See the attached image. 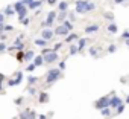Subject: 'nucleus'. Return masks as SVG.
<instances>
[{
	"mask_svg": "<svg viewBox=\"0 0 129 119\" xmlns=\"http://www.w3.org/2000/svg\"><path fill=\"white\" fill-rule=\"evenodd\" d=\"M5 50H6V44L0 41V52H5Z\"/></svg>",
	"mask_w": 129,
	"mask_h": 119,
	"instance_id": "34",
	"label": "nucleus"
},
{
	"mask_svg": "<svg viewBox=\"0 0 129 119\" xmlns=\"http://www.w3.org/2000/svg\"><path fill=\"white\" fill-rule=\"evenodd\" d=\"M115 50H117V46H115V44H111V46L108 47V52H111V53L115 52Z\"/></svg>",
	"mask_w": 129,
	"mask_h": 119,
	"instance_id": "32",
	"label": "nucleus"
},
{
	"mask_svg": "<svg viewBox=\"0 0 129 119\" xmlns=\"http://www.w3.org/2000/svg\"><path fill=\"white\" fill-rule=\"evenodd\" d=\"M66 15H67V14H66V11H61V14H59V17H58V20H59V22H64V20H66Z\"/></svg>",
	"mask_w": 129,
	"mask_h": 119,
	"instance_id": "29",
	"label": "nucleus"
},
{
	"mask_svg": "<svg viewBox=\"0 0 129 119\" xmlns=\"http://www.w3.org/2000/svg\"><path fill=\"white\" fill-rule=\"evenodd\" d=\"M121 38H123V40H126V38H129V31H126V32H123V34H121Z\"/></svg>",
	"mask_w": 129,
	"mask_h": 119,
	"instance_id": "39",
	"label": "nucleus"
},
{
	"mask_svg": "<svg viewBox=\"0 0 129 119\" xmlns=\"http://www.w3.org/2000/svg\"><path fill=\"white\" fill-rule=\"evenodd\" d=\"M23 58H24V53L23 52H18L17 53V59H18V61H23Z\"/></svg>",
	"mask_w": 129,
	"mask_h": 119,
	"instance_id": "33",
	"label": "nucleus"
},
{
	"mask_svg": "<svg viewBox=\"0 0 129 119\" xmlns=\"http://www.w3.org/2000/svg\"><path fill=\"white\" fill-rule=\"evenodd\" d=\"M102 114H103V116H111V110H109V107L102 108Z\"/></svg>",
	"mask_w": 129,
	"mask_h": 119,
	"instance_id": "27",
	"label": "nucleus"
},
{
	"mask_svg": "<svg viewBox=\"0 0 129 119\" xmlns=\"http://www.w3.org/2000/svg\"><path fill=\"white\" fill-rule=\"evenodd\" d=\"M20 22H21V23H23L24 26H27V25H29V18H27V17H24V18H21Z\"/></svg>",
	"mask_w": 129,
	"mask_h": 119,
	"instance_id": "35",
	"label": "nucleus"
},
{
	"mask_svg": "<svg viewBox=\"0 0 129 119\" xmlns=\"http://www.w3.org/2000/svg\"><path fill=\"white\" fill-rule=\"evenodd\" d=\"M12 29H14V28H12V26H9V25H8V26H6V25H5V31H12Z\"/></svg>",
	"mask_w": 129,
	"mask_h": 119,
	"instance_id": "47",
	"label": "nucleus"
},
{
	"mask_svg": "<svg viewBox=\"0 0 129 119\" xmlns=\"http://www.w3.org/2000/svg\"><path fill=\"white\" fill-rule=\"evenodd\" d=\"M34 56H35V53H34L32 50H29V52H26V53H24L23 61H32V59H34Z\"/></svg>",
	"mask_w": 129,
	"mask_h": 119,
	"instance_id": "15",
	"label": "nucleus"
},
{
	"mask_svg": "<svg viewBox=\"0 0 129 119\" xmlns=\"http://www.w3.org/2000/svg\"><path fill=\"white\" fill-rule=\"evenodd\" d=\"M61 78V69H50L47 72V76H46V83L47 84H53L55 81H58Z\"/></svg>",
	"mask_w": 129,
	"mask_h": 119,
	"instance_id": "2",
	"label": "nucleus"
},
{
	"mask_svg": "<svg viewBox=\"0 0 129 119\" xmlns=\"http://www.w3.org/2000/svg\"><path fill=\"white\" fill-rule=\"evenodd\" d=\"M120 104H121V99H120L118 96H114V95H112V96L109 98V107H112V108H117Z\"/></svg>",
	"mask_w": 129,
	"mask_h": 119,
	"instance_id": "7",
	"label": "nucleus"
},
{
	"mask_svg": "<svg viewBox=\"0 0 129 119\" xmlns=\"http://www.w3.org/2000/svg\"><path fill=\"white\" fill-rule=\"evenodd\" d=\"M12 8H14V11H15V12H18L21 8H24V5H23L21 2H17V3H14V5H12Z\"/></svg>",
	"mask_w": 129,
	"mask_h": 119,
	"instance_id": "21",
	"label": "nucleus"
},
{
	"mask_svg": "<svg viewBox=\"0 0 129 119\" xmlns=\"http://www.w3.org/2000/svg\"><path fill=\"white\" fill-rule=\"evenodd\" d=\"M123 110H124V105H123V104H120V105L117 107V113H121Z\"/></svg>",
	"mask_w": 129,
	"mask_h": 119,
	"instance_id": "38",
	"label": "nucleus"
},
{
	"mask_svg": "<svg viewBox=\"0 0 129 119\" xmlns=\"http://www.w3.org/2000/svg\"><path fill=\"white\" fill-rule=\"evenodd\" d=\"M126 102H127V104H129V96H127V98H126Z\"/></svg>",
	"mask_w": 129,
	"mask_h": 119,
	"instance_id": "51",
	"label": "nucleus"
},
{
	"mask_svg": "<svg viewBox=\"0 0 129 119\" xmlns=\"http://www.w3.org/2000/svg\"><path fill=\"white\" fill-rule=\"evenodd\" d=\"M21 78H23V73L18 72V73H17V78H15V80H11V81L8 83V86H17V84H20V83H21Z\"/></svg>",
	"mask_w": 129,
	"mask_h": 119,
	"instance_id": "10",
	"label": "nucleus"
},
{
	"mask_svg": "<svg viewBox=\"0 0 129 119\" xmlns=\"http://www.w3.org/2000/svg\"><path fill=\"white\" fill-rule=\"evenodd\" d=\"M78 38H79L78 34H67V35H66V41H67V43H72V41H75V40H78Z\"/></svg>",
	"mask_w": 129,
	"mask_h": 119,
	"instance_id": "13",
	"label": "nucleus"
},
{
	"mask_svg": "<svg viewBox=\"0 0 129 119\" xmlns=\"http://www.w3.org/2000/svg\"><path fill=\"white\" fill-rule=\"evenodd\" d=\"M41 0H32V2L27 5V9H37V8H40L41 6Z\"/></svg>",
	"mask_w": 129,
	"mask_h": 119,
	"instance_id": "11",
	"label": "nucleus"
},
{
	"mask_svg": "<svg viewBox=\"0 0 129 119\" xmlns=\"http://www.w3.org/2000/svg\"><path fill=\"white\" fill-rule=\"evenodd\" d=\"M20 2H21V3H23V5H29V3H30V2H32V0H20Z\"/></svg>",
	"mask_w": 129,
	"mask_h": 119,
	"instance_id": "43",
	"label": "nucleus"
},
{
	"mask_svg": "<svg viewBox=\"0 0 129 119\" xmlns=\"http://www.w3.org/2000/svg\"><path fill=\"white\" fill-rule=\"evenodd\" d=\"M52 49H49V47H43V52H41V55H46V53H49Z\"/></svg>",
	"mask_w": 129,
	"mask_h": 119,
	"instance_id": "37",
	"label": "nucleus"
},
{
	"mask_svg": "<svg viewBox=\"0 0 129 119\" xmlns=\"http://www.w3.org/2000/svg\"><path fill=\"white\" fill-rule=\"evenodd\" d=\"M99 29H100L99 25H90L85 28V34H94V32H99Z\"/></svg>",
	"mask_w": 129,
	"mask_h": 119,
	"instance_id": "9",
	"label": "nucleus"
},
{
	"mask_svg": "<svg viewBox=\"0 0 129 119\" xmlns=\"http://www.w3.org/2000/svg\"><path fill=\"white\" fill-rule=\"evenodd\" d=\"M38 99H40V102H47V101H49V95H47L46 92H41Z\"/></svg>",
	"mask_w": 129,
	"mask_h": 119,
	"instance_id": "20",
	"label": "nucleus"
},
{
	"mask_svg": "<svg viewBox=\"0 0 129 119\" xmlns=\"http://www.w3.org/2000/svg\"><path fill=\"white\" fill-rule=\"evenodd\" d=\"M35 44L40 46V47H46V46H47V40H44V38H37V40H35Z\"/></svg>",
	"mask_w": 129,
	"mask_h": 119,
	"instance_id": "16",
	"label": "nucleus"
},
{
	"mask_svg": "<svg viewBox=\"0 0 129 119\" xmlns=\"http://www.w3.org/2000/svg\"><path fill=\"white\" fill-rule=\"evenodd\" d=\"M55 18H56V12H55V11H50V12L47 14V20L43 22V26H52L53 22H55Z\"/></svg>",
	"mask_w": 129,
	"mask_h": 119,
	"instance_id": "5",
	"label": "nucleus"
},
{
	"mask_svg": "<svg viewBox=\"0 0 129 119\" xmlns=\"http://www.w3.org/2000/svg\"><path fill=\"white\" fill-rule=\"evenodd\" d=\"M105 17H106V18H109V20L112 22V14H108V12H106V14H105Z\"/></svg>",
	"mask_w": 129,
	"mask_h": 119,
	"instance_id": "46",
	"label": "nucleus"
},
{
	"mask_svg": "<svg viewBox=\"0 0 129 119\" xmlns=\"http://www.w3.org/2000/svg\"><path fill=\"white\" fill-rule=\"evenodd\" d=\"M26 14H27V8L24 6V8H21V9L18 11V20H21V18H24V17H26Z\"/></svg>",
	"mask_w": 129,
	"mask_h": 119,
	"instance_id": "17",
	"label": "nucleus"
},
{
	"mask_svg": "<svg viewBox=\"0 0 129 119\" xmlns=\"http://www.w3.org/2000/svg\"><path fill=\"white\" fill-rule=\"evenodd\" d=\"M58 8H59V11H67V8H69V3H67V2H61Z\"/></svg>",
	"mask_w": 129,
	"mask_h": 119,
	"instance_id": "23",
	"label": "nucleus"
},
{
	"mask_svg": "<svg viewBox=\"0 0 129 119\" xmlns=\"http://www.w3.org/2000/svg\"><path fill=\"white\" fill-rule=\"evenodd\" d=\"M38 119H47V116H46V114H40Z\"/></svg>",
	"mask_w": 129,
	"mask_h": 119,
	"instance_id": "49",
	"label": "nucleus"
},
{
	"mask_svg": "<svg viewBox=\"0 0 129 119\" xmlns=\"http://www.w3.org/2000/svg\"><path fill=\"white\" fill-rule=\"evenodd\" d=\"M35 69H37V66H35V64H34V63H30V64H29V66H27V67H26V70H27V72H34V70H35Z\"/></svg>",
	"mask_w": 129,
	"mask_h": 119,
	"instance_id": "30",
	"label": "nucleus"
},
{
	"mask_svg": "<svg viewBox=\"0 0 129 119\" xmlns=\"http://www.w3.org/2000/svg\"><path fill=\"white\" fill-rule=\"evenodd\" d=\"M27 81H29V86H34V84L38 81V78H35V76H29V80H27Z\"/></svg>",
	"mask_w": 129,
	"mask_h": 119,
	"instance_id": "31",
	"label": "nucleus"
},
{
	"mask_svg": "<svg viewBox=\"0 0 129 119\" xmlns=\"http://www.w3.org/2000/svg\"><path fill=\"white\" fill-rule=\"evenodd\" d=\"M76 52H79V50H78V46H76V44H72V46H70V53L75 55Z\"/></svg>",
	"mask_w": 129,
	"mask_h": 119,
	"instance_id": "28",
	"label": "nucleus"
},
{
	"mask_svg": "<svg viewBox=\"0 0 129 119\" xmlns=\"http://www.w3.org/2000/svg\"><path fill=\"white\" fill-rule=\"evenodd\" d=\"M5 31V23H0V34Z\"/></svg>",
	"mask_w": 129,
	"mask_h": 119,
	"instance_id": "45",
	"label": "nucleus"
},
{
	"mask_svg": "<svg viewBox=\"0 0 129 119\" xmlns=\"http://www.w3.org/2000/svg\"><path fill=\"white\" fill-rule=\"evenodd\" d=\"M29 93H30V95L34 96V95H37V90H35L34 87H30V89H29Z\"/></svg>",
	"mask_w": 129,
	"mask_h": 119,
	"instance_id": "41",
	"label": "nucleus"
},
{
	"mask_svg": "<svg viewBox=\"0 0 129 119\" xmlns=\"http://www.w3.org/2000/svg\"><path fill=\"white\" fill-rule=\"evenodd\" d=\"M53 35H55V34H53V31H52V29H44V31L41 32V38H44V40H47V41H49V40H52V38H53Z\"/></svg>",
	"mask_w": 129,
	"mask_h": 119,
	"instance_id": "8",
	"label": "nucleus"
},
{
	"mask_svg": "<svg viewBox=\"0 0 129 119\" xmlns=\"http://www.w3.org/2000/svg\"><path fill=\"white\" fill-rule=\"evenodd\" d=\"M96 9V5L88 2V0H76V12L78 14H85Z\"/></svg>",
	"mask_w": 129,
	"mask_h": 119,
	"instance_id": "1",
	"label": "nucleus"
},
{
	"mask_svg": "<svg viewBox=\"0 0 129 119\" xmlns=\"http://www.w3.org/2000/svg\"><path fill=\"white\" fill-rule=\"evenodd\" d=\"M62 25L66 26L69 31H72V29H73V23H72V22H67V20H64V22H62Z\"/></svg>",
	"mask_w": 129,
	"mask_h": 119,
	"instance_id": "25",
	"label": "nucleus"
},
{
	"mask_svg": "<svg viewBox=\"0 0 129 119\" xmlns=\"http://www.w3.org/2000/svg\"><path fill=\"white\" fill-rule=\"evenodd\" d=\"M15 11H14V8L12 6H6V9L3 11V14H6V15H12Z\"/></svg>",
	"mask_w": 129,
	"mask_h": 119,
	"instance_id": "24",
	"label": "nucleus"
},
{
	"mask_svg": "<svg viewBox=\"0 0 129 119\" xmlns=\"http://www.w3.org/2000/svg\"><path fill=\"white\" fill-rule=\"evenodd\" d=\"M97 52H99V49L97 47H90V53H91V56H97Z\"/></svg>",
	"mask_w": 129,
	"mask_h": 119,
	"instance_id": "26",
	"label": "nucleus"
},
{
	"mask_svg": "<svg viewBox=\"0 0 129 119\" xmlns=\"http://www.w3.org/2000/svg\"><path fill=\"white\" fill-rule=\"evenodd\" d=\"M69 32H70V31H69V29H67L66 26H64V25L58 26V28H56V29L53 31V34H55V35H62V37H66V35H67Z\"/></svg>",
	"mask_w": 129,
	"mask_h": 119,
	"instance_id": "6",
	"label": "nucleus"
},
{
	"mask_svg": "<svg viewBox=\"0 0 129 119\" xmlns=\"http://www.w3.org/2000/svg\"><path fill=\"white\" fill-rule=\"evenodd\" d=\"M61 47H62V43H56V44H55V47H53L52 50H55V52H56V50H58V49H61Z\"/></svg>",
	"mask_w": 129,
	"mask_h": 119,
	"instance_id": "36",
	"label": "nucleus"
},
{
	"mask_svg": "<svg viewBox=\"0 0 129 119\" xmlns=\"http://www.w3.org/2000/svg\"><path fill=\"white\" fill-rule=\"evenodd\" d=\"M30 117V111L29 110H24L23 113H20V119H29Z\"/></svg>",
	"mask_w": 129,
	"mask_h": 119,
	"instance_id": "22",
	"label": "nucleus"
},
{
	"mask_svg": "<svg viewBox=\"0 0 129 119\" xmlns=\"http://www.w3.org/2000/svg\"><path fill=\"white\" fill-rule=\"evenodd\" d=\"M96 108H99V110H102V108H105V107H109V96H103V98H100L99 101H96Z\"/></svg>",
	"mask_w": 129,
	"mask_h": 119,
	"instance_id": "4",
	"label": "nucleus"
},
{
	"mask_svg": "<svg viewBox=\"0 0 129 119\" xmlns=\"http://www.w3.org/2000/svg\"><path fill=\"white\" fill-rule=\"evenodd\" d=\"M46 2H47V3H49V5H55V3H56V2H58V0H46Z\"/></svg>",
	"mask_w": 129,
	"mask_h": 119,
	"instance_id": "44",
	"label": "nucleus"
},
{
	"mask_svg": "<svg viewBox=\"0 0 129 119\" xmlns=\"http://www.w3.org/2000/svg\"><path fill=\"white\" fill-rule=\"evenodd\" d=\"M23 47H24V44L21 43V40H20V38H17V40L14 41V46H12L11 49H18V50H21Z\"/></svg>",
	"mask_w": 129,
	"mask_h": 119,
	"instance_id": "14",
	"label": "nucleus"
},
{
	"mask_svg": "<svg viewBox=\"0 0 129 119\" xmlns=\"http://www.w3.org/2000/svg\"><path fill=\"white\" fill-rule=\"evenodd\" d=\"M59 69H61V70L66 69V61H61V63H59Z\"/></svg>",
	"mask_w": 129,
	"mask_h": 119,
	"instance_id": "40",
	"label": "nucleus"
},
{
	"mask_svg": "<svg viewBox=\"0 0 129 119\" xmlns=\"http://www.w3.org/2000/svg\"><path fill=\"white\" fill-rule=\"evenodd\" d=\"M108 32L109 34H117V26H115V23H109V26H108Z\"/></svg>",
	"mask_w": 129,
	"mask_h": 119,
	"instance_id": "18",
	"label": "nucleus"
},
{
	"mask_svg": "<svg viewBox=\"0 0 129 119\" xmlns=\"http://www.w3.org/2000/svg\"><path fill=\"white\" fill-rule=\"evenodd\" d=\"M124 0H114V3H117V5H120V3H123Z\"/></svg>",
	"mask_w": 129,
	"mask_h": 119,
	"instance_id": "48",
	"label": "nucleus"
},
{
	"mask_svg": "<svg viewBox=\"0 0 129 119\" xmlns=\"http://www.w3.org/2000/svg\"><path fill=\"white\" fill-rule=\"evenodd\" d=\"M58 53L55 52V50H50L49 53H46V55H43V59H44V63H47V64H50V63H55V61H58Z\"/></svg>",
	"mask_w": 129,
	"mask_h": 119,
	"instance_id": "3",
	"label": "nucleus"
},
{
	"mask_svg": "<svg viewBox=\"0 0 129 119\" xmlns=\"http://www.w3.org/2000/svg\"><path fill=\"white\" fill-rule=\"evenodd\" d=\"M126 46L129 47V38H126Z\"/></svg>",
	"mask_w": 129,
	"mask_h": 119,
	"instance_id": "50",
	"label": "nucleus"
},
{
	"mask_svg": "<svg viewBox=\"0 0 129 119\" xmlns=\"http://www.w3.org/2000/svg\"><path fill=\"white\" fill-rule=\"evenodd\" d=\"M87 38H79V44H78V50H82L84 47H85V44H87Z\"/></svg>",
	"mask_w": 129,
	"mask_h": 119,
	"instance_id": "19",
	"label": "nucleus"
},
{
	"mask_svg": "<svg viewBox=\"0 0 129 119\" xmlns=\"http://www.w3.org/2000/svg\"><path fill=\"white\" fill-rule=\"evenodd\" d=\"M44 59H43V55H38V56H34V64L38 67V66H43Z\"/></svg>",
	"mask_w": 129,
	"mask_h": 119,
	"instance_id": "12",
	"label": "nucleus"
},
{
	"mask_svg": "<svg viewBox=\"0 0 129 119\" xmlns=\"http://www.w3.org/2000/svg\"><path fill=\"white\" fill-rule=\"evenodd\" d=\"M3 22H5V14L0 12V23H3Z\"/></svg>",
	"mask_w": 129,
	"mask_h": 119,
	"instance_id": "42",
	"label": "nucleus"
}]
</instances>
